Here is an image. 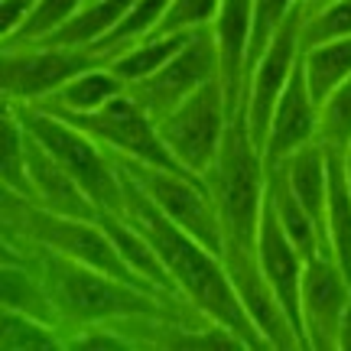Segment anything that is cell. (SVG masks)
<instances>
[{"mask_svg": "<svg viewBox=\"0 0 351 351\" xmlns=\"http://www.w3.org/2000/svg\"><path fill=\"white\" fill-rule=\"evenodd\" d=\"M124 186H127V218L140 228V234L153 244V251L160 254L176 293L205 319L231 328L244 341L247 351L270 348L267 339L261 335V328L254 326L251 313L244 309L221 254H215L208 244L192 238L186 228H179L169 215L160 212L150 195L127 173H124Z\"/></svg>", "mask_w": 351, "mask_h": 351, "instance_id": "6da1fadb", "label": "cell"}, {"mask_svg": "<svg viewBox=\"0 0 351 351\" xmlns=\"http://www.w3.org/2000/svg\"><path fill=\"white\" fill-rule=\"evenodd\" d=\"M10 244V241H7ZM33 254L36 267L43 270L46 283L52 289V300L59 309L65 328H82L95 322H121L134 315H176V319H205L195 313L186 300L153 287H140L130 280H121L114 274H104L98 267L69 261L46 247L16 244Z\"/></svg>", "mask_w": 351, "mask_h": 351, "instance_id": "7a4b0ae2", "label": "cell"}, {"mask_svg": "<svg viewBox=\"0 0 351 351\" xmlns=\"http://www.w3.org/2000/svg\"><path fill=\"white\" fill-rule=\"evenodd\" d=\"M10 108L23 121L26 130L69 169V176L91 195L101 212H127L124 173L114 153H108L95 137H88L85 130H78L49 108H39V104H10Z\"/></svg>", "mask_w": 351, "mask_h": 351, "instance_id": "3957f363", "label": "cell"}, {"mask_svg": "<svg viewBox=\"0 0 351 351\" xmlns=\"http://www.w3.org/2000/svg\"><path fill=\"white\" fill-rule=\"evenodd\" d=\"M231 114H234V108L228 101L225 82L212 78L202 88H195L186 101H179L173 111L156 117V127H160L166 147L173 150L176 160L192 176L205 179V173L212 169V163L221 153Z\"/></svg>", "mask_w": 351, "mask_h": 351, "instance_id": "277c9868", "label": "cell"}, {"mask_svg": "<svg viewBox=\"0 0 351 351\" xmlns=\"http://www.w3.org/2000/svg\"><path fill=\"white\" fill-rule=\"evenodd\" d=\"M59 117H65L69 124H75L78 130H85L88 137H95L104 150L114 153V156H121V160L160 166V169H169V173H179V176H192L186 166L173 156V150L166 147L163 134H160V127H156V117H153L130 91H124V95H117L114 101H108L101 111L59 114ZM192 179H199V176H192ZM202 182H205V179H202Z\"/></svg>", "mask_w": 351, "mask_h": 351, "instance_id": "5b68a950", "label": "cell"}, {"mask_svg": "<svg viewBox=\"0 0 351 351\" xmlns=\"http://www.w3.org/2000/svg\"><path fill=\"white\" fill-rule=\"evenodd\" d=\"M104 62L95 49L52 43H7L0 59V85L7 104H46L85 69Z\"/></svg>", "mask_w": 351, "mask_h": 351, "instance_id": "8992f818", "label": "cell"}, {"mask_svg": "<svg viewBox=\"0 0 351 351\" xmlns=\"http://www.w3.org/2000/svg\"><path fill=\"white\" fill-rule=\"evenodd\" d=\"M114 160L150 195L160 212L169 215L179 228H186L192 238L208 244L215 254H221V218H218V208L212 202V192L202 179L169 173V169H160V166L130 163V160H121V156H114Z\"/></svg>", "mask_w": 351, "mask_h": 351, "instance_id": "52a82bcc", "label": "cell"}, {"mask_svg": "<svg viewBox=\"0 0 351 351\" xmlns=\"http://www.w3.org/2000/svg\"><path fill=\"white\" fill-rule=\"evenodd\" d=\"M300 59H302V3L283 20V26L274 33L267 49L257 56V62L247 72L244 114H247V127H251V137L257 147H263L276 101L283 95L287 82L293 78Z\"/></svg>", "mask_w": 351, "mask_h": 351, "instance_id": "ba28073f", "label": "cell"}, {"mask_svg": "<svg viewBox=\"0 0 351 351\" xmlns=\"http://www.w3.org/2000/svg\"><path fill=\"white\" fill-rule=\"evenodd\" d=\"M212 78H221V62H218V46H215L212 26H205V29H195L189 36L186 46L176 52L160 72L127 85V91L153 117H163L166 111H173L179 101H186L195 88H202Z\"/></svg>", "mask_w": 351, "mask_h": 351, "instance_id": "9c48e42d", "label": "cell"}, {"mask_svg": "<svg viewBox=\"0 0 351 351\" xmlns=\"http://www.w3.org/2000/svg\"><path fill=\"white\" fill-rule=\"evenodd\" d=\"M351 302V276L332 254H319L306 263L300 293V328L302 345L313 351L339 348L341 315Z\"/></svg>", "mask_w": 351, "mask_h": 351, "instance_id": "30bf717a", "label": "cell"}, {"mask_svg": "<svg viewBox=\"0 0 351 351\" xmlns=\"http://www.w3.org/2000/svg\"><path fill=\"white\" fill-rule=\"evenodd\" d=\"M309 140H319V101L309 91L306 82V69L302 59L296 65L293 78L287 82L283 95L276 101L270 127H267V137H263V163L267 169L276 163H283L289 153H296L300 147H306Z\"/></svg>", "mask_w": 351, "mask_h": 351, "instance_id": "8fae6325", "label": "cell"}, {"mask_svg": "<svg viewBox=\"0 0 351 351\" xmlns=\"http://www.w3.org/2000/svg\"><path fill=\"white\" fill-rule=\"evenodd\" d=\"M257 261L261 270L267 276V283L274 289V296L280 300V306L287 309V315L293 319L296 332L300 328V293H302V274H306V257L293 244L280 218L274 215L270 202H263V218H261V238H257Z\"/></svg>", "mask_w": 351, "mask_h": 351, "instance_id": "7c38bea8", "label": "cell"}, {"mask_svg": "<svg viewBox=\"0 0 351 351\" xmlns=\"http://www.w3.org/2000/svg\"><path fill=\"white\" fill-rule=\"evenodd\" d=\"M218 62H221V82H225L228 101L238 111L244 108V85H247V52H251L254 33V0H221V10L212 23Z\"/></svg>", "mask_w": 351, "mask_h": 351, "instance_id": "4fadbf2b", "label": "cell"}, {"mask_svg": "<svg viewBox=\"0 0 351 351\" xmlns=\"http://www.w3.org/2000/svg\"><path fill=\"white\" fill-rule=\"evenodd\" d=\"M29 186H33V202L49 208V212L85 218V221H98L101 218V208L91 202V195L78 186L69 176V169L33 134H29Z\"/></svg>", "mask_w": 351, "mask_h": 351, "instance_id": "5bb4252c", "label": "cell"}, {"mask_svg": "<svg viewBox=\"0 0 351 351\" xmlns=\"http://www.w3.org/2000/svg\"><path fill=\"white\" fill-rule=\"evenodd\" d=\"M267 202H270V208H274V215L280 218L283 231L293 238V244L302 251L306 261H313L319 254H328L326 238H322V231L315 225L313 212H309L300 202V195L293 192L283 166H270V169H267Z\"/></svg>", "mask_w": 351, "mask_h": 351, "instance_id": "9a60e30c", "label": "cell"}, {"mask_svg": "<svg viewBox=\"0 0 351 351\" xmlns=\"http://www.w3.org/2000/svg\"><path fill=\"white\" fill-rule=\"evenodd\" d=\"M293 192L300 195V202L313 212L315 225L326 238V205H328V150L319 140H309L306 147H300L296 153H289L283 163ZM326 251H328V238H326Z\"/></svg>", "mask_w": 351, "mask_h": 351, "instance_id": "2e32d148", "label": "cell"}, {"mask_svg": "<svg viewBox=\"0 0 351 351\" xmlns=\"http://www.w3.org/2000/svg\"><path fill=\"white\" fill-rule=\"evenodd\" d=\"M137 0H88L82 10H75L59 29H52L46 39L36 43H52V46H82L95 49L101 39H108L117 29V23L127 16V10Z\"/></svg>", "mask_w": 351, "mask_h": 351, "instance_id": "e0dca14e", "label": "cell"}, {"mask_svg": "<svg viewBox=\"0 0 351 351\" xmlns=\"http://www.w3.org/2000/svg\"><path fill=\"white\" fill-rule=\"evenodd\" d=\"M124 91H127L124 78L117 75L108 62H98L91 69H85L82 75H75L62 91H56L39 108H49V111H59V114H91V111H101L108 101H114Z\"/></svg>", "mask_w": 351, "mask_h": 351, "instance_id": "ac0fdd59", "label": "cell"}, {"mask_svg": "<svg viewBox=\"0 0 351 351\" xmlns=\"http://www.w3.org/2000/svg\"><path fill=\"white\" fill-rule=\"evenodd\" d=\"M328 254L351 276V179L345 153L328 150V205H326Z\"/></svg>", "mask_w": 351, "mask_h": 351, "instance_id": "d6986e66", "label": "cell"}, {"mask_svg": "<svg viewBox=\"0 0 351 351\" xmlns=\"http://www.w3.org/2000/svg\"><path fill=\"white\" fill-rule=\"evenodd\" d=\"M189 36H192V33H150V36H143L140 43H134L130 49L117 52L114 59H108V65L124 78L127 85H134L140 78L160 72L176 52L186 46Z\"/></svg>", "mask_w": 351, "mask_h": 351, "instance_id": "ffe728a7", "label": "cell"}, {"mask_svg": "<svg viewBox=\"0 0 351 351\" xmlns=\"http://www.w3.org/2000/svg\"><path fill=\"white\" fill-rule=\"evenodd\" d=\"M302 69H306V82H309L313 98L322 104L351 75V36L302 46Z\"/></svg>", "mask_w": 351, "mask_h": 351, "instance_id": "44dd1931", "label": "cell"}, {"mask_svg": "<svg viewBox=\"0 0 351 351\" xmlns=\"http://www.w3.org/2000/svg\"><path fill=\"white\" fill-rule=\"evenodd\" d=\"M69 328L23 315L13 309H0V348L3 351H62Z\"/></svg>", "mask_w": 351, "mask_h": 351, "instance_id": "7402d4cb", "label": "cell"}, {"mask_svg": "<svg viewBox=\"0 0 351 351\" xmlns=\"http://www.w3.org/2000/svg\"><path fill=\"white\" fill-rule=\"evenodd\" d=\"M0 176L3 189L33 199L29 186V134L10 104H3V130H0Z\"/></svg>", "mask_w": 351, "mask_h": 351, "instance_id": "603a6c76", "label": "cell"}, {"mask_svg": "<svg viewBox=\"0 0 351 351\" xmlns=\"http://www.w3.org/2000/svg\"><path fill=\"white\" fill-rule=\"evenodd\" d=\"M319 143L326 150L348 153V147H351V75L319 104Z\"/></svg>", "mask_w": 351, "mask_h": 351, "instance_id": "cb8c5ba5", "label": "cell"}, {"mask_svg": "<svg viewBox=\"0 0 351 351\" xmlns=\"http://www.w3.org/2000/svg\"><path fill=\"white\" fill-rule=\"evenodd\" d=\"M351 36V0H332L322 10H302V46Z\"/></svg>", "mask_w": 351, "mask_h": 351, "instance_id": "d4e9b609", "label": "cell"}, {"mask_svg": "<svg viewBox=\"0 0 351 351\" xmlns=\"http://www.w3.org/2000/svg\"><path fill=\"white\" fill-rule=\"evenodd\" d=\"M85 3L88 0H39V7L26 16V23L20 26L13 36L3 39V46H7V43H36V39H46L52 29H59L72 13L82 10Z\"/></svg>", "mask_w": 351, "mask_h": 351, "instance_id": "484cf974", "label": "cell"}, {"mask_svg": "<svg viewBox=\"0 0 351 351\" xmlns=\"http://www.w3.org/2000/svg\"><path fill=\"white\" fill-rule=\"evenodd\" d=\"M218 10H221V0H173L163 23L153 33H195L212 26Z\"/></svg>", "mask_w": 351, "mask_h": 351, "instance_id": "4316f807", "label": "cell"}, {"mask_svg": "<svg viewBox=\"0 0 351 351\" xmlns=\"http://www.w3.org/2000/svg\"><path fill=\"white\" fill-rule=\"evenodd\" d=\"M65 348L69 351H134V345H130V339L114 322H95V326L69 328Z\"/></svg>", "mask_w": 351, "mask_h": 351, "instance_id": "83f0119b", "label": "cell"}, {"mask_svg": "<svg viewBox=\"0 0 351 351\" xmlns=\"http://www.w3.org/2000/svg\"><path fill=\"white\" fill-rule=\"evenodd\" d=\"M39 7V0H0V16H3V23H0V33L3 39L13 36L20 26L26 23V16Z\"/></svg>", "mask_w": 351, "mask_h": 351, "instance_id": "f1b7e54d", "label": "cell"}, {"mask_svg": "<svg viewBox=\"0 0 351 351\" xmlns=\"http://www.w3.org/2000/svg\"><path fill=\"white\" fill-rule=\"evenodd\" d=\"M339 351H351V302L345 315H341V326H339Z\"/></svg>", "mask_w": 351, "mask_h": 351, "instance_id": "f546056e", "label": "cell"}, {"mask_svg": "<svg viewBox=\"0 0 351 351\" xmlns=\"http://www.w3.org/2000/svg\"><path fill=\"white\" fill-rule=\"evenodd\" d=\"M300 3H302V10L306 13H313V10H322V7L332 3V0H300Z\"/></svg>", "mask_w": 351, "mask_h": 351, "instance_id": "4dcf8cb0", "label": "cell"}, {"mask_svg": "<svg viewBox=\"0 0 351 351\" xmlns=\"http://www.w3.org/2000/svg\"><path fill=\"white\" fill-rule=\"evenodd\" d=\"M345 166H348V179H351V147H348V153H345Z\"/></svg>", "mask_w": 351, "mask_h": 351, "instance_id": "1f68e13d", "label": "cell"}]
</instances>
